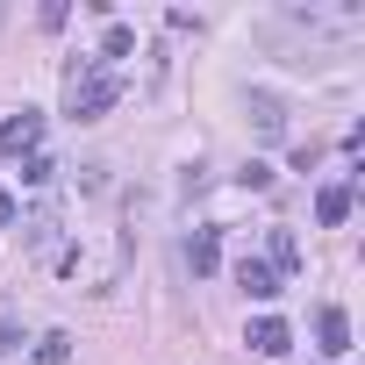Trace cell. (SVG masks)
Returning <instances> with one entry per match:
<instances>
[{"label":"cell","instance_id":"1","mask_svg":"<svg viewBox=\"0 0 365 365\" xmlns=\"http://www.w3.org/2000/svg\"><path fill=\"white\" fill-rule=\"evenodd\" d=\"M115 93H122V79H115L101 58H72V65H65V115H72V122H101V115L115 108Z\"/></svg>","mask_w":365,"mask_h":365},{"label":"cell","instance_id":"2","mask_svg":"<svg viewBox=\"0 0 365 365\" xmlns=\"http://www.w3.org/2000/svg\"><path fill=\"white\" fill-rule=\"evenodd\" d=\"M36 143H43V115H36V108H22V115H8V122H0V150L36 158Z\"/></svg>","mask_w":365,"mask_h":365},{"label":"cell","instance_id":"3","mask_svg":"<svg viewBox=\"0 0 365 365\" xmlns=\"http://www.w3.org/2000/svg\"><path fill=\"white\" fill-rule=\"evenodd\" d=\"M244 344H251L258 358H287V351H294V329H287L279 315H258V322L244 329Z\"/></svg>","mask_w":365,"mask_h":365},{"label":"cell","instance_id":"4","mask_svg":"<svg viewBox=\"0 0 365 365\" xmlns=\"http://www.w3.org/2000/svg\"><path fill=\"white\" fill-rule=\"evenodd\" d=\"M315 336H322V344H315V351H322V365H329V358H344V351H351V315L329 301V308L315 315Z\"/></svg>","mask_w":365,"mask_h":365},{"label":"cell","instance_id":"5","mask_svg":"<svg viewBox=\"0 0 365 365\" xmlns=\"http://www.w3.org/2000/svg\"><path fill=\"white\" fill-rule=\"evenodd\" d=\"M237 287H244L251 301H272V294H279V272H272L265 258H237Z\"/></svg>","mask_w":365,"mask_h":365},{"label":"cell","instance_id":"6","mask_svg":"<svg viewBox=\"0 0 365 365\" xmlns=\"http://www.w3.org/2000/svg\"><path fill=\"white\" fill-rule=\"evenodd\" d=\"M251 122H258V136H287V108H279V93H251Z\"/></svg>","mask_w":365,"mask_h":365},{"label":"cell","instance_id":"7","mask_svg":"<svg viewBox=\"0 0 365 365\" xmlns=\"http://www.w3.org/2000/svg\"><path fill=\"white\" fill-rule=\"evenodd\" d=\"M344 215H351V187L336 179V187H322V194H315V222H329V230H336Z\"/></svg>","mask_w":365,"mask_h":365},{"label":"cell","instance_id":"8","mask_svg":"<svg viewBox=\"0 0 365 365\" xmlns=\"http://www.w3.org/2000/svg\"><path fill=\"white\" fill-rule=\"evenodd\" d=\"M265 265H272L279 279H287V272L301 265V244H294V230H272V244H265Z\"/></svg>","mask_w":365,"mask_h":365},{"label":"cell","instance_id":"9","mask_svg":"<svg viewBox=\"0 0 365 365\" xmlns=\"http://www.w3.org/2000/svg\"><path fill=\"white\" fill-rule=\"evenodd\" d=\"M29 365H72V336L65 329H43L36 351H29Z\"/></svg>","mask_w":365,"mask_h":365},{"label":"cell","instance_id":"10","mask_svg":"<svg viewBox=\"0 0 365 365\" xmlns=\"http://www.w3.org/2000/svg\"><path fill=\"white\" fill-rule=\"evenodd\" d=\"M215 258H222V251H215V230H194V244H187V265H194V279H208V272H215Z\"/></svg>","mask_w":365,"mask_h":365},{"label":"cell","instance_id":"11","mask_svg":"<svg viewBox=\"0 0 365 365\" xmlns=\"http://www.w3.org/2000/svg\"><path fill=\"white\" fill-rule=\"evenodd\" d=\"M129 51H136V29H129V22H108V43H101V65L115 72V58H129Z\"/></svg>","mask_w":365,"mask_h":365},{"label":"cell","instance_id":"12","mask_svg":"<svg viewBox=\"0 0 365 365\" xmlns=\"http://www.w3.org/2000/svg\"><path fill=\"white\" fill-rule=\"evenodd\" d=\"M51 237H58V215H51V208H36V215L22 222V244H29V251H43Z\"/></svg>","mask_w":365,"mask_h":365},{"label":"cell","instance_id":"13","mask_svg":"<svg viewBox=\"0 0 365 365\" xmlns=\"http://www.w3.org/2000/svg\"><path fill=\"white\" fill-rule=\"evenodd\" d=\"M51 172H58V165H51L43 150H36V158H22V179H29V187H51Z\"/></svg>","mask_w":365,"mask_h":365},{"label":"cell","instance_id":"14","mask_svg":"<svg viewBox=\"0 0 365 365\" xmlns=\"http://www.w3.org/2000/svg\"><path fill=\"white\" fill-rule=\"evenodd\" d=\"M237 179H244V187H251V194H265V187H272V165H258V158H251V165H244Z\"/></svg>","mask_w":365,"mask_h":365},{"label":"cell","instance_id":"15","mask_svg":"<svg viewBox=\"0 0 365 365\" xmlns=\"http://www.w3.org/2000/svg\"><path fill=\"white\" fill-rule=\"evenodd\" d=\"M0 222H15V194L8 187H0Z\"/></svg>","mask_w":365,"mask_h":365},{"label":"cell","instance_id":"16","mask_svg":"<svg viewBox=\"0 0 365 365\" xmlns=\"http://www.w3.org/2000/svg\"><path fill=\"white\" fill-rule=\"evenodd\" d=\"M15 344H22V329H0V358H8V351H15Z\"/></svg>","mask_w":365,"mask_h":365}]
</instances>
